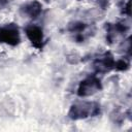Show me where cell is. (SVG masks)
Segmentation results:
<instances>
[{
  "instance_id": "cell-5",
  "label": "cell",
  "mask_w": 132,
  "mask_h": 132,
  "mask_svg": "<svg viewBox=\"0 0 132 132\" xmlns=\"http://www.w3.org/2000/svg\"><path fill=\"white\" fill-rule=\"evenodd\" d=\"M21 10H22L23 14L26 15L27 18L35 19L41 12V4L37 1H32V2L27 3L26 5H24Z\"/></svg>"
},
{
  "instance_id": "cell-8",
  "label": "cell",
  "mask_w": 132,
  "mask_h": 132,
  "mask_svg": "<svg viewBox=\"0 0 132 132\" xmlns=\"http://www.w3.org/2000/svg\"><path fill=\"white\" fill-rule=\"evenodd\" d=\"M97 1H98V4H100L101 6H103V5H104L108 0H97Z\"/></svg>"
},
{
  "instance_id": "cell-2",
  "label": "cell",
  "mask_w": 132,
  "mask_h": 132,
  "mask_svg": "<svg viewBox=\"0 0 132 132\" xmlns=\"http://www.w3.org/2000/svg\"><path fill=\"white\" fill-rule=\"evenodd\" d=\"M101 89L100 80L96 76H90L84 79L77 89V95L80 97H88L94 95Z\"/></svg>"
},
{
  "instance_id": "cell-7",
  "label": "cell",
  "mask_w": 132,
  "mask_h": 132,
  "mask_svg": "<svg viewBox=\"0 0 132 132\" xmlns=\"http://www.w3.org/2000/svg\"><path fill=\"white\" fill-rule=\"evenodd\" d=\"M7 0H0V7H3V6H5L6 4H7Z\"/></svg>"
},
{
  "instance_id": "cell-6",
  "label": "cell",
  "mask_w": 132,
  "mask_h": 132,
  "mask_svg": "<svg viewBox=\"0 0 132 132\" xmlns=\"http://www.w3.org/2000/svg\"><path fill=\"white\" fill-rule=\"evenodd\" d=\"M114 68L119 70H126L129 68V62L126 59H120L114 62Z\"/></svg>"
},
{
  "instance_id": "cell-4",
  "label": "cell",
  "mask_w": 132,
  "mask_h": 132,
  "mask_svg": "<svg viewBox=\"0 0 132 132\" xmlns=\"http://www.w3.org/2000/svg\"><path fill=\"white\" fill-rule=\"evenodd\" d=\"M26 35L34 45H40L43 41V32L37 25H29L26 27Z\"/></svg>"
},
{
  "instance_id": "cell-3",
  "label": "cell",
  "mask_w": 132,
  "mask_h": 132,
  "mask_svg": "<svg viewBox=\"0 0 132 132\" xmlns=\"http://www.w3.org/2000/svg\"><path fill=\"white\" fill-rule=\"evenodd\" d=\"M0 40L9 44H16L20 41L19 30L15 26L9 25L0 29Z\"/></svg>"
},
{
  "instance_id": "cell-1",
  "label": "cell",
  "mask_w": 132,
  "mask_h": 132,
  "mask_svg": "<svg viewBox=\"0 0 132 132\" xmlns=\"http://www.w3.org/2000/svg\"><path fill=\"white\" fill-rule=\"evenodd\" d=\"M98 105L89 102V101H80L75 104H73L69 110V117L72 120H80V119H86L88 117H91L95 113H97Z\"/></svg>"
}]
</instances>
